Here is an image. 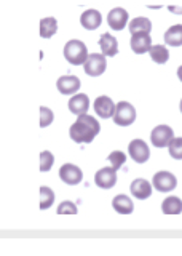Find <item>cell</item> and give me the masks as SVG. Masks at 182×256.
<instances>
[{
    "label": "cell",
    "instance_id": "9",
    "mask_svg": "<svg viewBox=\"0 0 182 256\" xmlns=\"http://www.w3.org/2000/svg\"><path fill=\"white\" fill-rule=\"evenodd\" d=\"M128 154L136 164H146L150 157V150L146 141L142 140H133L128 146Z\"/></svg>",
    "mask_w": 182,
    "mask_h": 256
},
{
    "label": "cell",
    "instance_id": "5",
    "mask_svg": "<svg viewBox=\"0 0 182 256\" xmlns=\"http://www.w3.org/2000/svg\"><path fill=\"white\" fill-rule=\"evenodd\" d=\"M174 140V132L168 125H158L150 133V141L155 148H168L171 141Z\"/></svg>",
    "mask_w": 182,
    "mask_h": 256
},
{
    "label": "cell",
    "instance_id": "2",
    "mask_svg": "<svg viewBox=\"0 0 182 256\" xmlns=\"http://www.w3.org/2000/svg\"><path fill=\"white\" fill-rule=\"evenodd\" d=\"M64 58L69 64H74V66H80L85 64L86 58H88V48L82 42V40H69L64 45Z\"/></svg>",
    "mask_w": 182,
    "mask_h": 256
},
{
    "label": "cell",
    "instance_id": "3",
    "mask_svg": "<svg viewBox=\"0 0 182 256\" xmlns=\"http://www.w3.org/2000/svg\"><path fill=\"white\" fill-rule=\"evenodd\" d=\"M114 122L118 126H130L136 120V109L133 108V104L128 101H120L117 102L115 114H114Z\"/></svg>",
    "mask_w": 182,
    "mask_h": 256
},
{
    "label": "cell",
    "instance_id": "31",
    "mask_svg": "<svg viewBox=\"0 0 182 256\" xmlns=\"http://www.w3.org/2000/svg\"><path fill=\"white\" fill-rule=\"evenodd\" d=\"M178 77H179V80L182 82V64H181V66L178 68Z\"/></svg>",
    "mask_w": 182,
    "mask_h": 256
},
{
    "label": "cell",
    "instance_id": "1",
    "mask_svg": "<svg viewBox=\"0 0 182 256\" xmlns=\"http://www.w3.org/2000/svg\"><path fill=\"white\" fill-rule=\"evenodd\" d=\"M101 132V125L93 116H77V120L70 126V138L72 141L82 144V142H91Z\"/></svg>",
    "mask_w": 182,
    "mask_h": 256
},
{
    "label": "cell",
    "instance_id": "29",
    "mask_svg": "<svg viewBox=\"0 0 182 256\" xmlns=\"http://www.w3.org/2000/svg\"><path fill=\"white\" fill-rule=\"evenodd\" d=\"M77 205L74 202H69V200H64L58 205V214H77Z\"/></svg>",
    "mask_w": 182,
    "mask_h": 256
},
{
    "label": "cell",
    "instance_id": "12",
    "mask_svg": "<svg viewBox=\"0 0 182 256\" xmlns=\"http://www.w3.org/2000/svg\"><path fill=\"white\" fill-rule=\"evenodd\" d=\"M67 106H69V110L72 112V114H75V116L86 114L88 109H90V98H88V94L75 93L72 98L69 100Z\"/></svg>",
    "mask_w": 182,
    "mask_h": 256
},
{
    "label": "cell",
    "instance_id": "7",
    "mask_svg": "<svg viewBox=\"0 0 182 256\" xmlns=\"http://www.w3.org/2000/svg\"><path fill=\"white\" fill-rule=\"evenodd\" d=\"M94 182L101 189H112L117 184V170L110 165L106 168H101L94 174Z\"/></svg>",
    "mask_w": 182,
    "mask_h": 256
},
{
    "label": "cell",
    "instance_id": "11",
    "mask_svg": "<svg viewBox=\"0 0 182 256\" xmlns=\"http://www.w3.org/2000/svg\"><path fill=\"white\" fill-rule=\"evenodd\" d=\"M152 46V37L147 32H138L131 34V50L136 54H144Z\"/></svg>",
    "mask_w": 182,
    "mask_h": 256
},
{
    "label": "cell",
    "instance_id": "27",
    "mask_svg": "<svg viewBox=\"0 0 182 256\" xmlns=\"http://www.w3.org/2000/svg\"><path fill=\"white\" fill-rule=\"evenodd\" d=\"M109 162L115 168V170H120V166L126 162V156L123 154L122 150H114V152H110Z\"/></svg>",
    "mask_w": 182,
    "mask_h": 256
},
{
    "label": "cell",
    "instance_id": "32",
    "mask_svg": "<svg viewBox=\"0 0 182 256\" xmlns=\"http://www.w3.org/2000/svg\"><path fill=\"white\" fill-rule=\"evenodd\" d=\"M179 109H181V112H182V100H181V104H179Z\"/></svg>",
    "mask_w": 182,
    "mask_h": 256
},
{
    "label": "cell",
    "instance_id": "26",
    "mask_svg": "<svg viewBox=\"0 0 182 256\" xmlns=\"http://www.w3.org/2000/svg\"><path fill=\"white\" fill-rule=\"evenodd\" d=\"M170 156L176 160H182V138H174L168 146Z\"/></svg>",
    "mask_w": 182,
    "mask_h": 256
},
{
    "label": "cell",
    "instance_id": "20",
    "mask_svg": "<svg viewBox=\"0 0 182 256\" xmlns=\"http://www.w3.org/2000/svg\"><path fill=\"white\" fill-rule=\"evenodd\" d=\"M165 42L171 46H181L182 45V24H174L165 32Z\"/></svg>",
    "mask_w": 182,
    "mask_h": 256
},
{
    "label": "cell",
    "instance_id": "14",
    "mask_svg": "<svg viewBox=\"0 0 182 256\" xmlns=\"http://www.w3.org/2000/svg\"><path fill=\"white\" fill-rule=\"evenodd\" d=\"M56 86L61 94H75L80 90V78L75 76H62L58 78Z\"/></svg>",
    "mask_w": 182,
    "mask_h": 256
},
{
    "label": "cell",
    "instance_id": "17",
    "mask_svg": "<svg viewBox=\"0 0 182 256\" xmlns=\"http://www.w3.org/2000/svg\"><path fill=\"white\" fill-rule=\"evenodd\" d=\"M99 46H101L102 54H106V56H115L118 53V42H117V38L114 36L107 34V32L101 36Z\"/></svg>",
    "mask_w": 182,
    "mask_h": 256
},
{
    "label": "cell",
    "instance_id": "28",
    "mask_svg": "<svg viewBox=\"0 0 182 256\" xmlns=\"http://www.w3.org/2000/svg\"><path fill=\"white\" fill-rule=\"evenodd\" d=\"M53 118H54L53 110H51L50 108L42 106V108H40V126H42V128H46L48 125H51V124H53Z\"/></svg>",
    "mask_w": 182,
    "mask_h": 256
},
{
    "label": "cell",
    "instance_id": "21",
    "mask_svg": "<svg viewBox=\"0 0 182 256\" xmlns=\"http://www.w3.org/2000/svg\"><path fill=\"white\" fill-rule=\"evenodd\" d=\"M58 30V21L53 16H48V18H43L40 21V37L42 38H51Z\"/></svg>",
    "mask_w": 182,
    "mask_h": 256
},
{
    "label": "cell",
    "instance_id": "24",
    "mask_svg": "<svg viewBox=\"0 0 182 256\" xmlns=\"http://www.w3.org/2000/svg\"><path fill=\"white\" fill-rule=\"evenodd\" d=\"M54 202V192L48 186L40 188V210H48Z\"/></svg>",
    "mask_w": 182,
    "mask_h": 256
},
{
    "label": "cell",
    "instance_id": "8",
    "mask_svg": "<svg viewBox=\"0 0 182 256\" xmlns=\"http://www.w3.org/2000/svg\"><path fill=\"white\" fill-rule=\"evenodd\" d=\"M59 178L62 182L69 184V186H75V184H80L83 180V173L82 170L74 164H64L59 168Z\"/></svg>",
    "mask_w": 182,
    "mask_h": 256
},
{
    "label": "cell",
    "instance_id": "4",
    "mask_svg": "<svg viewBox=\"0 0 182 256\" xmlns=\"http://www.w3.org/2000/svg\"><path fill=\"white\" fill-rule=\"evenodd\" d=\"M85 72L90 77H99L106 72V54L102 53H93L88 54L85 64H83Z\"/></svg>",
    "mask_w": 182,
    "mask_h": 256
},
{
    "label": "cell",
    "instance_id": "22",
    "mask_svg": "<svg viewBox=\"0 0 182 256\" xmlns=\"http://www.w3.org/2000/svg\"><path fill=\"white\" fill-rule=\"evenodd\" d=\"M149 53L152 61H155L157 64H166L170 60V52L165 45H152Z\"/></svg>",
    "mask_w": 182,
    "mask_h": 256
},
{
    "label": "cell",
    "instance_id": "19",
    "mask_svg": "<svg viewBox=\"0 0 182 256\" xmlns=\"http://www.w3.org/2000/svg\"><path fill=\"white\" fill-rule=\"evenodd\" d=\"M162 212L165 214H181L182 213V200L176 196L166 197L162 202Z\"/></svg>",
    "mask_w": 182,
    "mask_h": 256
},
{
    "label": "cell",
    "instance_id": "16",
    "mask_svg": "<svg viewBox=\"0 0 182 256\" xmlns=\"http://www.w3.org/2000/svg\"><path fill=\"white\" fill-rule=\"evenodd\" d=\"M101 22H102V16L98 10H94V8H90V10L83 12L80 16V24L86 30L98 29L101 26Z\"/></svg>",
    "mask_w": 182,
    "mask_h": 256
},
{
    "label": "cell",
    "instance_id": "6",
    "mask_svg": "<svg viewBox=\"0 0 182 256\" xmlns=\"http://www.w3.org/2000/svg\"><path fill=\"white\" fill-rule=\"evenodd\" d=\"M154 188L158 192H171L176 189L178 186V180L171 172H158L154 174V180H152Z\"/></svg>",
    "mask_w": 182,
    "mask_h": 256
},
{
    "label": "cell",
    "instance_id": "18",
    "mask_svg": "<svg viewBox=\"0 0 182 256\" xmlns=\"http://www.w3.org/2000/svg\"><path fill=\"white\" fill-rule=\"evenodd\" d=\"M112 206H114V210L117 213H120V214H131L133 210H134L133 200L128 196H125V194H120V196L114 197Z\"/></svg>",
    "mask_w": 182,
    "mask_h": 256
},
{
    "label": "cell",
    "instance_id": "25",
    "mask_svg": "<svg viewBox=\"0 0 182 256\" xmlns=\"http://www.w3.org/2000/svg\"><path fill=\"white\" fill-rule=\"evenodd\" d=\"M54 162V156L50 150H42L40 152V172H50Z\"/></svg>",
    "mask_w": 182,
    "mask_h": 256
},
{
    "label": "cell",
    "instance_id": "23",
    "mask_svg": "<svg viewBox=\"0 0 182 256\" xmlns=\"http://www.w3.org/2000/svg\"><path fill=\"white\" fill-rule=\"evenodd\" d=\"M150 30H152V21H150L149 18H144V16L134 18L130 22L131 34H138V32H147V34H150Z\"/></svg>",
    "mask_w": 182,
    "mask_h": 256
},
{
    "label": "cell",
    "instance_id": "30",
    "mask_svg": "<svg viewBox=\"0 0 182 256\" xmlns=\"http://www.w3.org/2000/svg\"><path fill=\"white\" fill-rule=\"evenodd\" d=\"M170 12L178 13V14H182V6H170Z\"/></svg>",
    "mask_w": 182,
    "mask_h": 256
},
{
    "label": "cell",
    "instance_id": "10",
    "mask_svg": "<svg viewBox=\"0 0 182 256\" xmlns=\"http://www.w3.org/2000/svg\"><path fill=\"white\" fill-rule=\"evenodd\" d=\"M115 108H117V104L106 94H102V96H99V98L94 100V112H96L101 118L114 117Z\"/></svg>",
    "mask_w": 182,
    "mask_h": 256
},
{
    "label": "cell",
    "instance_id": "15",
    "mask_svg": "<svg viewBox=\"0 0 182 256\" xmlns=\"http://www.w3.org/2000/svg\"><path fill=\"white\" fill-rule=\"evenodd\" d=\"M131 194L139 198V200H146L152 196V189H154V184H150L147 180H142V178H138L131 182Z\"/></svg>",
    "mask_w": 182,
    "mask_h": 256
},
{
    "label": "cell",
    "instance_id": "13",
    "mask_svg": "<svg viewBox=\"0 0 182 256\" xmlns=\"http://www.w3.org/2000/svg\"><path fill=\"white\" fill-rule=\"evenodd\" d=\"M107 22L110 29H114V30L125 29V26L128 24V12L120 6L114 8V10H110V13L107 14Z\"/></svg>",
    "mask_w": 182,
    "mask_h": 256
}]
</instances>
